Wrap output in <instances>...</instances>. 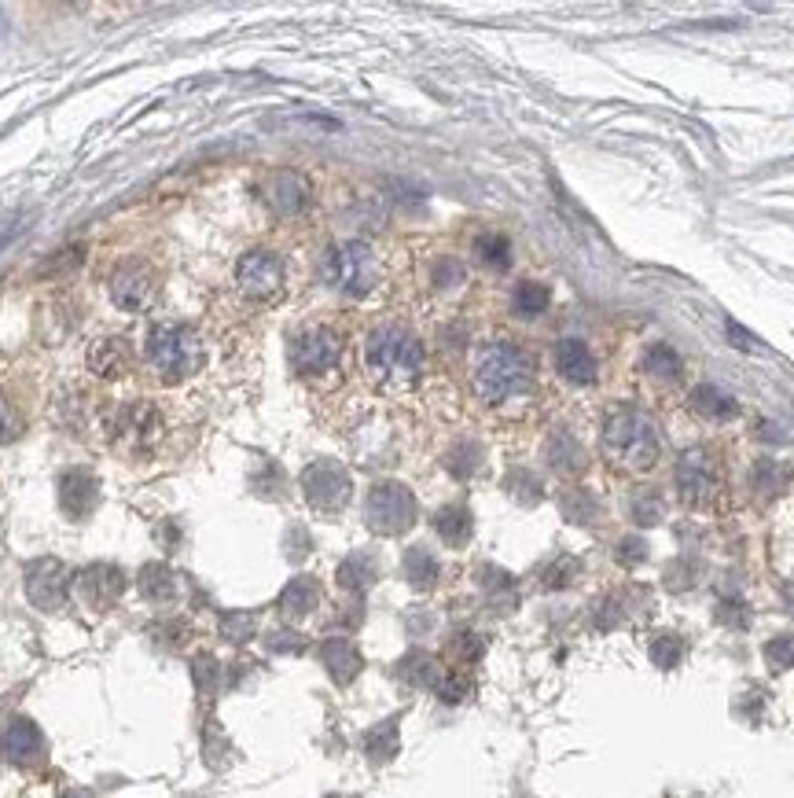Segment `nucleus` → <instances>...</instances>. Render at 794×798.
Listing matches in <instances>:
<instances>
[{
  "instance_id": "obj_40",
  "label": "nucleus",
  "mask_w": 794,
  "mask_h": 798,
  "mask_svg": "<svg viewBox=\"0 0 794 798\" xmlns=\"http://www.w3.org/2000/svg\"><path fill=\"white\" fill-rule=\"evenodd\" d=\"M63 258L59 262H48L45 265V273H63V269H70V265H78L85 254H81V247H70V251H59Z\"/></svg>"
},
{
  "instance_id": "obj_36",
  "label": "nucleus",
  "mask_w": 794,
  "mask_h": 798,
  "mask_svg": "<svg viewBox=\"0 0 794 798\" xmlns=\"http://www.w3.org/2000/svg\"><path fill=\"white\" fill-rule=\"evenodd\" d=\"M195 681H199V688H203V692H214V688H217V662L210 659V655L195 659Z\"/></svg>"
},
{
  "instance_id": "obj_12",
  "label": "nucleus",
  "mask_w": 794,
  "mask_h": 798,
  "mask_svg": "<svg viewBox=\"0 0 794 798\" xmlns=\"http://www.w3.org/2000/svg\"><path fill=\"white\" fill-rule=\"evenodd\" d=\"M26 593L41 611H52V607L63 604L67 596V570L59 559H37L26 570Z\"/></svg>"
},
{
  "instance_id": "obj_26",
  "label": "nucleus",
  "mask_w": 794,
  "mask_h": 798,
  "mask_svg": "<svg viewBox=\"0 0 794 798\" xmlns=\"http://www.w3.org/2000/svg\"><path fill=\"white\" fill-rule=\"evenodd\" d=\"M140 589L148 600L162 604V600H170L173 596V570L166 563H148V567L140 570Z\"/></svg>"
},
{
  "instance_id": "obj_7",
  "label": "nucleus",
  "mask_w": 794,
  "mask_h": 798,
  "mask_svg": "<svg viewBox=\"0 0 794 798\" xmlns=\"http://www.w3.org/2000/svg\"><path fill=\"white\" fill-rule=\"evenodd\" d=\"M342 361V335L335 328H309L291 342V368L298 376H324Z\"/></svg>"
},
{
  "instance_id": "obj_37",
  "label": "nucleus",
  "mask_w": 794,
  "mask_h": 798,
  "mask_svg": "<svg viewBox=\"0 0 794 798\" xmlns=\"http://www.w3.org/2000/svg\"><path fill=\"white\" fill-rule=\"evenodd\" d=\"M574 570H578V563H574V559H559L556 567L545 574V585H548V589H563V585L570 582V574H574Z\"/></svg>"
},
{
  "instance_id": "obj_20",
  "label": "nucleus",
  "mask_w": 794,
  "mask_h": 798,
  "mask_svg": "<svg viewBox=\"0 0 794 798\" xmlns=\"http://www.w3.org/2000/svg\"><path fill=\"white\" fill-rule=\"evenodd\" d=\"M89 365L96 376H122L129 368V346L122 339H100L92 346Z\"/></svg>"
},
{
  "instance_id": "obj_2",
  "label": "nucleus",
  "mask_w": 794,
  "mask_h": 798,
  "mask_svg": "<svg viewBox=\"0 0 794 798\" xmlns=\"http://www.w3.org/2000/svg\"><path fill=\"white\" fill-rule=\"evenodd\" d=\"M534 357L515 342H489L478 354L475 365V390L486 405H508L515 398H526L534 387Z\"/></svg>"
},
{
  "instance_id": "obj_13",
  "label": "nucleus",
  "mask_w": 794,
  "mask_h": 798,
  "mask_svg": "<svg viewBox=\"0 0 794 798\" xmlns=\"http://www.w3.org/2000/svg\"><path fill=\"white\" fill-rule=\"evenodd\" d=\"M0 754L15 765H34L45 754V736H41L34 721L12 718L0 729Z\"/></svg>"
},
{
  "instance_id": "obj_4",
  "label": "nucleus",
  "mask_w": 794,
  "mask_h": 798,
  "mask_svg": "<svg viewBox=\"0 0 794 798\" xmlns=\"http://www.w3.org/2000/svg\"><path fill=\"white\" fill-rule=\"evenodd\" d=\"M148 357L166 383H181L203 365V342L184 324H159L148 335Z\"/></svg>"
},
{
  "instance_id": "obj_19",
  "label": "nucleus",
  "mask_w": 794,
  "mask_h": 798,
  "mask_svg": "<svg viewBox=\"0 0 794 798\" xmlns=\"http://www.w3.org/2000/svg\"><path fill=\"white\" fill-rule=\"evenodd\" d=\"M118 431L129 434L137 445H148L159 434V412L151 409V405H129L118 416Z\"/></svg>"
},
{
  "instance_id": "obj_31",
  "label": "nucleus",
  "mask_w": 794,
  "mask_h": 798,
  "mask_svg": "<svg viewBox=\"0 0 794 798\" xmlns=\"http://www.w3.org/2000/svg\"><path fill=\"white\" fill-rule=\"evenodd\" d=\"M254 629H258V618L250 615V611H232V615H225V622H221V633H225L232 644L250 640L254 637Z\"/></svg>"
},
{
  "instance_id": "obj_22",
  "label": "nucleus",
  "mask_w": 794,
  "mask_h": 798,
  "mask_svg": "<svg viewBox=\"0 0 794 798\" xmlns=\"http://www.w3.org/2000/svg\"><path fill=\"white\" fill-rule=\"evenodd\" d=\"M692 409L703 416V420H710V423H725V420H732L739 412V405L728 394H721V390H714V387H699L692 394Z\"/></svg>"
},
{
  "instance_id": "obj_16",
  "label": "nucleus",
  "mask_w": 794,
  "mask_h": 798,
  "mask_svg": "<svg viewBox=\"0 0 794 798\" xmlns=\"http://www.w3.org/2000/svg\"><path fill=\"white\" fill-rule=\"evenodd\" d=\"M556 368H559V376L567 379V383H578V387H585V383H596V357H592V350L581 339H563V342H559V346H556Z\"/></svg>"
},
{
  "instance_id": "obj_21",
  "label": "nucleus",
  "mask_w": 794,
  "mask_h": 798,
  "mask_svg": "<svg viewBox=\"0 0 794 798\" xmlns=\"http://www.w3.org/2000/svg\"><path fill=\"white\" fill-rule=\"evenodd\" d=\"M317 604H320V585L313 582V578H295V582L280 593V611H284L287 618L309 615Z\"/></svg>"
},
{
  "instance_id": "obj_38",
  "label": "nucleus",
  "mask_w": 794,
  "mask_h": 798,
  "mask_svg": "<svg viewBox=\"0 0 794 798\" xmlns=\"http://www.w3.org/2000/svg\"><path fill=\"white\" fill-rule=\"evenodd\" d=\"M640 559H644V541H640V537H625L622 545H618V563L636 567Z\"/></svg>"
},
{
  "instance_id": "obj_15",
  "label": "nucleus",
  "mask_w": 794,
  "mask_h": 798,
  "mask_svg": "<svg viewBox=\"0 0 794 798\" xmlns=\"http://www.w3.org/2000/svg\"><path fill=\"white\" fill-rule=\"evenodd\" d=\"M122 570L118 567H107V563H96V567H89L85 574H78V593L89 600L96 611H103V607H111L114 600H118V593H122Z\"/></svg>"
},
{
  "instance_id": "obj_30",
  "label": "nucleus",
  "mask_w": 794,
  "mask_h": 798,
  "mask_svg": "<svg viewBox=\"0 0 794 798\" xmlns=\"http://www.w3.org/2000/svg\"><path fill=\"white\" fill-rule=\"evenodd\" d=\"M651 659H655V666H662V670H673V666L684 659V640L673 637V633L655 637L651 640Z\"/></svg>"
},
{
  "instance_id": "obj_23",
  "label": "nucleus",
  "mask_w": 794,
  "mask_h": 798,
  "mask_svg": "<svg viewBox=\"0 0 794 798\" xmlns=\"http://www.w3.org/2000/svg\"><path fill=\"white\" fill-rule=\"evenodd\" d=\"M434 526H438V534H442L445 545H467V537H471V512L467 508H460V504H453V508H442L438 512V519H434Z\"/></svg>"
},
{
  "instance_id": "obj_33",
  "label": "nucleus",
  "mask_w": 794,
  "mask_h": 798,
  "mask_svg": "<svg viewBox=\"0 0 794 798\" xmlns=\"http://www.w3.org/2000/svg\"><path fill=\"white\" fill-rule=\"evenodd\" d=\"M475 251L482 254V262H489V265H497V269H508V240L504 236H478V243H475Z\"/></svg>"
},
{
  "instance_id": "obj_24",
  "label": "nucleus",
  "mask_w": 794,
  "mask_h": 798,
  "mask_svg": "<svg viewBox=\"0 0 794 798\" xmlns=\"http://www.w3.org/2000/svg\"><path fill=\"white\" fill-rule=\"evenodd\" d=\"M405 578H409L416 589H434V582H438V559H434L423 545L409 548V552H405Z\"/></svg>"
},
{
  "instance_id": "obj_35",
  "label": "nucleus",
  "mask_w": 794,
  "mask_h": 798,
  "mask_svg": "<svg viewBox=\"0 0 794 798\" xmlns=\"http://www.w3.org/2000/svg\"><path fill=\"white\" fill-rule=\"evenodd\" d=\"M467 692H471V681H467L464 673H445L442 681H438V696H442L445 703H460Z\"/></svg>"
},
{
  "instance_id": "obj_28",
  "label": "nucleus",
  "mask_w": 794,
  "mask_h": 798,
  "mask_svg": "<svg viewBox=\"0 0 794 798\" xmlns=\"http://www.w3.org/2000/svg\"><path fill=\"white\" fill-rule=\"evenodd\" d=\"M364 747H368V754H372L375 762L394 758V754H397V721H383V725H375V729L368 732Z\"/></svg>"
},
{
  "instance_id": "obj_8",
  "label": "nucleus",
  "mask_w": 794,
  "mask_h": 798,
  "mask_svg": "<svg viewBox=\"0 0 794 798\" xmlns=\"http://www.w3.org/2000/svg\"><path fill=\"white\" fill-rule=\"evenodd\" d=\"M236 284L243 295L269 302L284 291V262L269 251H250L236 265Z\"/></svg>"
},
{
  "instance_id": "obj_41",
  "label": "nucleus",
  "mask_w": 794,
  "mask_h": 798,
  "mask_svg": "<svg viewBox=\"0 0 794 798\" xmlns=\"http://www.w3.org/2000/svg\"><path fill=\"white\" fill-rule=\"evenodd\" d=\"M721 618H725L728 626H747L750 618L743 611V604H721Z\"/></svg>"
},
{
  "instance_id": "obj_18",
  "label": "nucleus",
  "mask_w": 794,
  "mask_h": 798,
  "mask_svg": "<svg viewBox=\"0 0 794 798\" xmlns=\"http://www.w3.org/2000/svg\"><path fill=\"white\" fill-rule=\"evenodd\" d=\"M320 655H324V666H328V673L339 684H350L353 677H357V670H361V655H357V648H353L350 640H342V637L324 640Z\"/></svg>"
},
{
  "instance_id": "obj_10",
  "label": "nucleus",
  "mask_w": 794,
  "mask_h": 798,
  "mask_svg": "<svg viewBox=\"0 0 794 798\" xmlns=\"http://www.w3.org/2000/svg\"><path fill=\"white\" fill-rule=\"evenodd\" d=\"M302 490H306V497L313 508H320V512H339L342 504L350 501V475H346L339 464L320 460V464L306 468V475H302Z\"/></svg>"
},
{
  "instance_id": "obj_1",
  "label": "nucleus",
  "mask_w": 794,
  "mask_h": 798,
  "mask_svg": "<svg viewBox=\"0 0 794 798\" xmlns=\"http://www.w3.org/2000/svg\"><path fill=\"white\" fill-rule=\"evenodd\" d=\"M423 342L405 328H375L364 342V368L383 390H405L423 376Z\"/></svg>"
},
{
  "instance_id": "obj_3",
  "label": "nucleus",
  "mask_w": 794,
  "mask_h": 798,
  "mask_svg": "<svg viewBox=\"0 0 794 798\" xmlns=\"http://www.w3.org/2000/svg\"><path fill=\"white\" fill-rule=\"evenodd\" d=\"M658 434L655 423L640 409H622L603 431V456L614 468L625 471H651L658 464Z\"/></svg>"
},
{
  "instance_id": "obj_25",
  "label": "nucleus",
  "mask_w": 794,
  "mask_h": 798,
  "mask_svg": "<svg viewBox=\"0 0 794 798\" xmlns=\"http://www.w3.org/2000/svg\"><path fill=\"white\" fill-rule=\"evenodd\" d=\"M552 306V291L545 284H534V280H526V284L515 287V298H511V309L519 313V317H541L545 309Z\"/></svg>"
},
{
  "instance_id": "obj_5",
  "label": "nucleus",
  "mask_w": 794,
  "mask_h": 798,
  "mask_svg": "<svg viewBox=\"0 0 794 798\" xmlns=\"http://www.w3.org/2000/svg\"><path fill=\"white\" fill-rule=\"evenodd\" d=\"M375 276H379V262H375V251L364 240L339 243L324 258V280L350 298L368 295L375 287Z\"/></svg>"
},
{
  "instance_id": "obj_27",
  "label": "nucleus",
  "mask_w": 794,
  "mask_h": 798,
  "mask_svg": "<svg viewBox=\"0 0 794 798\" xmlns=\"http://www.w3.org/2000/svg\"><path fill=\"white\" fill-rule=\"evenodd\" d=\"M372 578H375V563L368 556H350L339 567V585H342V589H353V593L368 589V582H372Z\"/></svg>"
},
{
  "instance_id": "obj_14",
  "label": "nucleus",
  "mask_w": 794,
  "mask_h": 798,
  "mask_svg": "<svg viewBox=\"0 0 794 798\" xmlns=\"http://www.w3.org/2000/svg\"><path fill=\"white\" fill-rule=\"evenodd\" d=\"M111 298L118 309H144L155 298V276L144 265H125L111 276Z\"/></svg>"
},
{
  "instance_id": "obj_29",
  "label": "nucleus",
  "mask_w": 794,
  "mask_h": 798,
  "mask_svg": "<svg viewBox=\"0 0 794 798\" xmlns=\"http://www.w3.org/2000/svg\"><path fill=\"white\" fill-rule=\"evenodd\" d=\"M644 372H647V376H655V379H681L684 365H681V357L673 354L670 346H655V350L647 354V361H644Z\"/></svg>"
},
{
  "instance_id": "obj_34",
  "label": "nucleus",
  "mask_w": 794,
  "mask_h": 798,
  "mask_svg": "<svg viewBox=\"0 0 794 798\" xmlns=\"http://www.w3.org/2000/svg\"><path fill=\"white\" fill-rule=\"evenodd\" d=\"M23 434V416L15 412V405L4 394H0V442H12Z\"/></svg>"
},
{
  "instance_id": "obj_43",
  "label": "nucleus",
  "mask_w": 794,
  "mask_h": 798,
  "mask_svg": "<svg viewBox=\"0 0 794 798\" xmlns=\"http://www.w3.org/2000/svg\"><path fill=\"white\" fill-rule=\"evenodd\" d=\"M728 335L736 339V346H743V350H758V339L754 335H747V331L739 328V324H728Z\"/></svg>"
},
{
  "instance_id": "obj_9",
  "label": "nucleus",
  "mask_w": 794,
  "mask_h": 798,
  "mask_svg": "<svg viewBox=\"0 0 794 798\" xmlns=\"http://www.w3.org/2000/svg\"><path fill=\"white\" fill-rule=\"evenodd\" d=\"M717 486H721L717 464L706 449H692V453L681 456V464H677V493H681L684 504L703 508V504L714 501Z\"/></svg>"
},
{
  "instance_id": "obj_44",
  "label": "nucleus",
  "mask_w": 794,
  "mask_h": 798,
  "mask_svg": "<svg viewBox=\"0 0 794 798\" xmlns=\"http://www.w3.org/2000/svg\"><path fill=\"white\" fill-rule=\"evenodd\" d=\"M67 798H92V795H89V791H70Z\"/></svg>"
},
{
  "instance_id": "obj_32",
  "label": "nucleus",
  "mask_w": 794,
  "mask_h": 798,
  "mask_svg": "<svg viewBox=\"0 0 794 798\" xmlns=\"http://www.w3.org/2000/svg\"><path fill=\"white\" fill-rule=\"evenodd\" d=\"M765 662H769L772 670H791L794 666V637L791 633L772 637L769 644H765Z\"/></svg>"
},
{
  "instance_id": "obj_42",
  "label": "nucleus",
  "mask_w": 794,
  "mask_h": 798,
  "mask_svg": "<svg viewBox=\"0 0 794 798\" xmlns=\"http://www.w3.org/2000/svg\"><path fill=\"white\" fill-rule=\"evenodd\" d=\"M273 651H302V637H295V633H276Z\"/></svg>"
},
{
  "instance_id": "obj_11",
  "label": "nucleus",
  "mask_w": 794,
  "mask_h": 798,
  "mask_svg": "<svg viewBox=\"0 0 794 798\" xmlns=\"http://www.w3.org/2000/svg\"><path fill=\"white\" fill-rule=\"evenodd\" d=\"M261 195L280 217H295L309 203V181L295 170H276L269 173V181L261 184Z\"/></svg>"
},
{
  "instance_id": "obj_39",
  "label": "nucleus",
  "mask_w": 794,
  "mask_h": 798,
  "mask_svg": "<svg viewBox=\"0 0 794 798\" xmlns=\"http://www.w3.org/2000/svg\"><path fill=\"white\" fill-rule=\"evenodd\" d=\"M453 644H456V655H460V659H478V655H482V640H478L475 633H460Z\"/></svg>"
},
{
  "instance_id": "obj_17",
  "label": "nucleus",
  "mask_w": 794,
  "mask_h": 798,
  "mask_svg": "<svg viewBox=\"0 0 794 798\" xmlns=\"http://www.w3.org/2000/svg\"><path fill=\"white\" fill-rule=\"evenodd\" d=\"M59 501L67 508V515H89L96 508V479L92 475H81V471H70L59 482Z\"/></svg>"
},
{
  "instance_id": "obj_6",
  "label": "nucleus",
  "mask_w": 794,
  "mask_h": 798,
  "mask_svg": "<svg viewBox=\"0 0 794 798\" xmlns=\"http://www.w3.org/2000/svg\"><path fill=\"white\" fill-rule=\"evenodd\" d=\"M364 519L375 534H405L412 523H416V497H412L405 486L397 482H383L368 493V504H364Z\"/></svg>"
}]
</instances>
